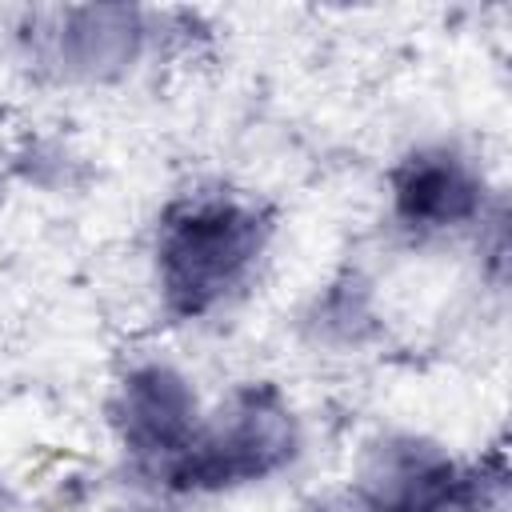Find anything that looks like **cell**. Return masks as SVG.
Returning a JSON list of instances; mask_svg holds the SVG:
<instances>
[{
  "label": "cell",
  "instance_id": "cell-2",
  "mask_svg": "<svg viewBox=\"0 0 512 512\" xmlns=\"http://www.w3.org/2000/svg\"><path fill=\"white\" fill-rule=\"evenodd\" d=\"M292 420L288 408L268 388H248L236 396L232 412L216 424H200L188 456L168 472L180 488H224L240 480H256L280 468L292 456Z\"/></svg>",
  "mask_w": 512,
  "mask_h": 512
},
{
  "label": "cell",
  "instance_id": "cell-4",
  "mask_svg": "<svg viewBox=\"0 0 512 512\" xmlns=\"http://www.w3.org/2000/svg\"><path fill=\"white\" fill-rule=\"evenodd\" d=\"M456 468L420 444H392L364 472L344 512H444L456 496Z\"/></svg>",
  "mask_w": 512,
  "mask_h": 512
},
{
  "label": "cell",
  "instance_id": "cell-5",
  "mask_svg": "<svg viewBox=\"0 0 512 512\" xmlns=\"http://www.w3.org/2000/svg\"><path fill=\"white\" fill-rule=\"evenodd\" d=\"M396 216L412 228L464 224L480 204V184L452 152H416L392 176Z\"/></svg>",
  "mask_w": 512,
  "mask_h": 512
},
{
  "label": "cell",
  "instance_id": "cell-3",
  "mask_svg": "<svg viewBox=\"0 0 512 512\" xmlns=\"http://www.w3.org/2000/svg\"><path fill=\"white\" fill-rule=\"evenodd\" d=\"M124 444L148 460L160 464V472L168 476L188 448L196 444L200 420H196V400L188 392V384L168 372V368H140L124 380L120 392V408H116Z\"/></svg>",
  "mask_w": 512,
  "mask_h": 512
},
{
  "label": "cell",
  "instance_id": "cell-1",
  "mask_svg": "<svg viewBox=\"0 0 512 512\" xmlns=\"http://www.w3.org/2000/svg\"><path fill=\"white\" fill-rule=\"evenodd\" d=\"M268 224L232 196L180 200L160 224V288L176 316H204L228 300L264 252Z\"/></svg>",
  "mask_w": 512,
  "mask_h": 512
}]
</instances>
